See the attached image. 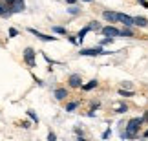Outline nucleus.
<instances>
[{"label": "nucleus", "mask_w": 148, "mask_h": 141, "mask_svg": "<svg viewBox=\"0 0 148 141\" xmlns=\"http://www.w3.org/2000/svg\"><path fill=\"white\" fill-rule=\"evenodd\" d=\"M48 139H49V141H55V139H57V136H55L53 132H49V134H48Z\"/></svg>", "instance_id": "nucleus-22"}, {"label": "nucleus", "mask_w": 148, "mask_h": 141, "mask_svg": "<svg viewBox=\"0 0 148 141\" xmlns=\"http://www.w3.org/2000/svg\"><path fill=\"white\" fill-rule=\"evenodd\" d=\"M102 33H104L106 37H112V39L121 37V31H119L117 28H113V26H106V28H102Z\"/></svg>", "instance_id": "nucleus-5"}, {"label": "nucleus", "mask_w": 148, "mask_h": 141, "mask_svg": "<svg viewBox=\"0 0 148 141\" xmlns=\"http://www.w3.org/2000/svg\"><path fill=\"white\" fill-rule=\"evenodd\" d=\"M102 17H104L108 22H119V13H115V11H104Z\"/></svg>", "instance_id": "nucleus-8"}, {"label": "nucleus", "mask_w": 148, "mask_h": 141, "mask_svg": "<svg viewBox=\"0 0 148 141\" xmlns=\"http://www.w3.org/2000/svg\"><path fill=\"white\" fill-rule=\"evenodd\" d=\"M119 22H123L124 26H134L135 24V20H134V17H128V15H124V13H119Z\"/></svg>", "instance_id": "nucleus-7"}, {"label": "nucleus", "mask_w": 148, "mask_h": 141, "mask_svg": "<svg viewBox=\"0 0 148 141\" xmlns=\"http://www.w3.org/2000/svg\"><path fill=\"white\" fill-rule=\"evenodd\" d=\"M53 95H55V99H59V101H60V99L68 97V90H66V88H57Z\"/></svg>", "instance_id": "nucleus-9"}, {"label": "nucleus", "mask_w": 148, "mask_h": 141, "mask_svg": "<svg viewBox=\"0 0 148 141\" xmlns=\"http://www.w3.org/2000/svg\"><path fill=\"white\" fill-rule=\"evenodd\" d=\"M112 41H113L112 37H106V39H102V41H101V46H104V44H110Z\"/></svg>", "instance_id": "nucleus-19"}, {"label": "nucleus", "mask_w": 148, "mask_h": 141, "mask_svg": "<svg viewBox=\"0 0 148 141\" xmlns=\"http://www.w3.org/2000/svg\"><path fill=\"white\" fill-rule=\"evenodd\" d=\"M95 86H97V81H95V79H93V81H90L88 84H84V86H82V88H84V90H86V92H90V90H93Z\"/></svg>", "instance_id": "nucleus-12"}, {"label": "nucleus", "mask_w": 148, "mask_h": 141, "mask_svg": "<svg viewBox=\"0 0 148 141\" xmlns=\"http://www.w3.org/2000/svg\"><path fill=\"white\" fill-rule=\"evenodd\" d=\"M26 114L29 116V119H31V121H35V123H38V117H37V114H35V112H33V110H27Z\"/></svg>", "instance_id": "nucleus-15"}, {"label": "nucleus", "mask_w": 148, "mask_h": 141, "mask_svg": "<svg viewBox=\"0 0 148 141\" xmlns=\"http://www.w3.org/2000/svg\"><path fill=\"white\" fill-rule=\"evenodd\" d=\"M119 95H121V97H132L134 92L132 90H119Z\"/></svg>", "instance_id": "nucleus-13"}, {"label": "nucleus", "mask_w": 148, "mask_h": 141, "mask_svg": "<svg viewBox=\"0 0 148 141\" xmlns=\"http://www.w3.org/2000/svg\"><path fill=\"white\" fill-rule=\"evenodd\" d=\"M143 123H145V117H134V119H130V121H128V125H126V132H123V134H121V138H128V139L135 138Z\"/></svg>", "instance_id": "nucleus-1"}, {"label": "nucleus", "mask_w": 148, "mask_h": 141, "mask_svg": "<svg viewBox=\"0 0 148 141\" xmlns=\"http://www.w3.org/2000/svg\"><path fill=\"white\" fill-rule=\"evenodd\" d=\"M126 110H128V108H126V105H121V106L117 108V114H124Z\"/></svg>", "instance_id": "nucleus-20"}, {"label": "nucleus", "mask_w": 148, "mask_h": 141, "mask_svg": "<svg viewBox=\"0 0 148 141\" xmlns=\"http://www.w3.org/2000/svg\"><path fill=\"white\" fill-rule=\"evenodd\" d=\"M145 121H148V112H146V114H145Z\"/></svg>", "instance_id": "nucleus-26"}, {"label": "nucleus", "mask_w": 148, "mask_h": 141, "mask_svg": "<svg viewBox=\"0 0 148 141\" xmlns=\"http://www.w3.org/2000/svg\"><path fill=\"white\" fill-rule=\"evenodd\" d=\"M143 136H145V138H148V130H146V132H145V134H143Z\"/></svg>", "instance_id": "nucleus-27"}, {"label": "nucleus", "mask_w": 148, "mask_h": 141, "mask_svg": "<svg viewBox=\"0 0 148 141\" xmlns=\"http://www.w3.org/2000/svg\"><path fill=\"white\" fill-rule=\"evenodd\" d=\"M84 2H92V0H84Z\"/></svg>", "instance_id": "nucleus-28"}, {"label": "nucleus", "mask_w": 148, "mask_h": 141, "mask_svg": "<svg viewBox=\"0 0 148 141\" xmlns=\"http://www.w3.org/2000/svg\"><path fill=\"white\" fill-rule=\"evenodd\" d=\"M134 20H135V26H139V28L148 26V20L145 19V17H134Z\"/></svg>", "instance_id": "nucleus-11"}, {"label": "nucleus", "mask_w": 148, "mask_h": 141, "mask_svg": "<svg viewBox=\"0 0 148 141\" xmlns=\"http://www.w3.org/2000/svg\"><path fill=\"white\" fill-rule=\"evenodd\" d=\"M90 31H92V28H90V24H88L86 28H82V30H81V31H79V35H77V37H79V42H82V39H84V37H86V35H88V33H90Z\"/></svg>", "instance_id": "nucleus-10"}, {"label": "nucleus", "mask_w": 148, "mask_h": 141, "mask_svg": "<svg viewBox=\"0 0 148 141\" xmlns=\"http://www.w3.org/2000/svg\"><path fill=\"white\" fill-rule=\"evenodd\" d=\"M24 61H26L27 66L35 68V50H33V48H26L24 50Z\"/></svg>", "instance_id": "nucleus-3"}, {"label": "nucleus", "mask_w": 148, "mask_h": 141, "mask_svg": "<svg viewBox=\"0 0 148 141\" xmlns=\"http://www.w3.org/2000/svg\"><path fill=\"white\" fill-rule=\"evenodd\" d=\"M134 35V31L132 30H128V26H126V30H123L121 31V37H132Z\"/></svg>", "instance_id": "nucleus-16"}, {"label": "nucleus", "mask_w": 148, "mask_h": 141, "mask_svg": "<svg viewBox=\"0 0 148 141\" xmlns=\"http://www.w3.org/2000/svg\"><path fill=\"white\" fill-rule=\"evenodd\" d=\"M68 13H70V15H77V13H79V8H75V6L71 4V8L68 9Z\"/></svg>", "instance_id": "nucleus-18"}, {"label": "nucleus", "mask_w": 148, "mask_h": 141, "mask_svg": "<svg viewBox=\"0 0 148 141\" xmlns=\"http://www.w3.org/2000/svg\"><path fill=\"white\" fill-rule=\"evenodd\" d=\"M66 2H68V4H75L77 0H66Z\"/></svg>", "instance_id": "nucleus-25"}, {"label": "nucleus", "mask_w": 148, "mask_h": 141, "mask_svg": "<svg viewBox=\"0 0 148 141\" xmlns=\"http://www.w3.org/2000/svg\"><path fill=\"white\" fill-rule=\"evenodd\" d=\"M68 83H70V86H71V88H79V86L82 84L81 75H79V73H71L70 79H68Z\"/></svg>", "instance_id": "nucleus-6"}, {"label": "nucleus", "mask_w": 148, "mask_h": 141, "mask_svg": "<svg viewBox=\"0 0 148 141\" xmlns=\"http://www.w3.org/2000/svg\"><path fill=\"white\" fill-rule=\"evenodd\" d=\"M29 127H31L29 121H22V128H29Z\"/></svg>", "instance_id": "nucleus-23"}, {"label": "nucleus", "mask_w": 148, "mask_h": 141, "mask_svg": "<svg viewBox=\"0 0 148 141\" xmlns=\"http://www.w3.org/2000/svg\"><path fill=\"white\" fill-rule=\"evenodd\" d=\"M110 136H112V130H106L104 134H102V138H104V139H106V138H110Z\"/></svg>", "instance_id": "nucleus-24"}, {"label": "nucleus", "mask_w": 148, "mask_h": 141, "mask_svg": "<svg viewBox=\"0 0 148 141\" xmlns=\"http://www.w3.org/2000/svg\"><path fill=\"white\" fill-rule=\"evenodd\" d=\"M29 33H31V35H35L37 39H40V41H44V42H51V41H55V37H51V35H44V33L37 31L35 28H29Z\"/></svg>", "instance_id": "nucleus-4"}, {"label": "nucleus", "mask_w": 148, "mask_h": 141, "mask_svg": "<svg viewBox=\"0 0 148 141\" xmlns=\"http://www.w3.org/2000/svg\"><path fill=\"white\" fill-rule=\"evenodd\" d=\"M104 53H108V52H104V50H102V46L81 50V55H84V57H95V55H104Z\"/></svg>", "instance_id": "nucleus-2"}, {"label": "nucleus", "mask_w": 148, "mask_h": 141, "mask_svg": "<svg viewBox=\"0 0 148 141\" xmlns=\"http://www.w3.org/2000/svg\"><path fill=\"white\" fill-rule=\"evenodd\" d=\"M16 35H18V31H16V30H13V28H11V30H9V37H16Z\"/></svg>", "instance_id": "nucleus-21"}, {"label": "nucleus", "mask_w": 148, "mask_h": 141, "mask_svg": "<svg viewBox=\"0 0 148 141\" xmlns=\"http://www.w3.org/2000/svg\"><path fill=\"white\" fill-rule=\"evenodd\" d=\"M53 31L59 33V35H64V33H66V30H64V28H60V26H53Z\"/></svg>", "instance_id": "nucleus-17"}, {"label": "nucleus", "mask_w": 148, "mask_h": 141, "mask_svg": "<svg viewBox=\"0 0 148 141\" xmlns=\"http://www.w3.org/2000/svg\"><path fill=\"white\" fill-rule=\"evenodd\" d=\"M77 106H79V103H77V101H73V103H68V106H66V112H73V110L77 108Z\"/></svg>", "instance_id": "nucleus-14"}]
</instances>
